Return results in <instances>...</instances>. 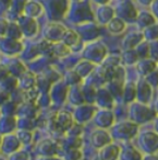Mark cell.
Here are the masks:
<instances>
[{"mask_svg": "<svg viewBox=\"0 0 158 160\" xmlns=\"http://www.w3.org/2000/svg\"><path fill=\"white\" fill-rule=\"evenodd\" d=\"M36 80L34 73H32L31 71H25L23 75H21L19 77V88L22 91H27V90L32 89L36 86Z\"/></svg>", "mask_w": 158, "mask_h": 160, "instance_id": "cell-6", "label": "cell"}, {"mask_svg": "<svg viewBox=\"0 0 158 160\" xmlns=\"http://www.w3.org/2000/svg\"><path fill=\"white\" fill-rule=\"evenodd\" d=\"M43 13H44V8L40 2L34 1V0H26V3H25L24 7V13L23 14L36 19L42 16Z\"/></svg>", "mask_w": 158, "mask_h": 160, "instance_id": "cell-5", "label": "cell"}, {"mask_svg": "<svg viewBox=\"0 0 158 160\" xmlns=\"http://www.w3.org/2000/svg\"><path fill=\"white\" fill-rule=\"evenodd\" d=\"M10 75H11V73H10L8 67L6 66L5 64H0V83L2 82L6 78L9 77Z\"/></svg>", "mask_w": 158, "mask_h": 160, "instance_id": "cell-17", "label": "cell"}, {"mask_svg": "<svg viewBox=\"0 0 158 160\" xmlns=\"http://www.w3.org/2000/svg\"><path fill=\"white\" fill-rule=\"evenodd\" d=\"M5 65L8 67L10 73H11L12 76H14V77L19 78L21 75H23V73L26 71V68H25L24 64H23L20 59H18V58H11V59Z\"/></svg>", "mask_w": 158, "mask_h": 160, "instance_id": "cell-8", "label": "cell"}, {"mask_svg": "<svg viewBox=\"0 0 158 160\" xmlns=\"http://www.w3.org/2000/svg\"><path fill=\"white\" fill-rule=\"evenodd\" d=\"M18 87H19V78L14 77L12 75H10L8 78H6L2 82L0 83V89L5 90V91L9 92V93L14 91Z\"/></svg>", "mask_w": 158, "mask_h": 160, "instance_id": "cell-11", "label": "cell"}, {"mask_svg": "<svg viewBox=\"0 0 158 160\" xmlns=\"http://www.w3.org/2000/svg\"><path fill=\"white\" fill-rule=\"evenodd\" d=\"M0 115H1V111H0Z\"/></svg>", "mask_w": 158, "mask_h": 160, "instance_id": "cell-23", "label": "cell"}, {"mask_svg": "<svg viewBox=\"0 0 158 160\" xmlns=\"http://www.w3.org/2000/svg\"><path fill=\"white\" fill-rule=\"evenodd\" d=\"M0 142H1V137H0Z\"/></svg>", "mask_w": 158, "mask_h": 160, "instance_id": "cell-22", "label": "cell"}, {"mask_svg": "<svg viewBox=\"0 0 158 160\" xmlns=\"http://www.w3.org/2000/svg\"><path fill=\"white\" fill-rule=\"evenodd\" d=\"M61 41L67 46H73V45L77 44V41H79V35H77L74 31H70V30H69V31L64 32Z\"/></svg>", "mask_w": 158, "mask_h": 160, "instance_id": "cell-14", "label": "cell"}, {"mask_svg": "<svg viewBox=\"0 0 158 160\" xmlns=\"http://www.w3.org/2000/svg\"><path fill=\"white\" fill-rule=\"evenodd\" d=\"M0 51L1 53L9 56H16L23 53L24 45L22 44L21 40H14V38L3 36L0 40Z\"/></svg>", "mask_w": 158, "mask_h": 160, "instance_id": "cell-2", "label": "cell"}, {"mask_svg": "<svg viewBox=\"0 0 158 160\" xmlns=\"http://www.w3.org/2000/svg\"><path fill=\"white\" fill-rule=\"evenodd\" d=\"M71 116L69 114H67V112H60V114H58L55 118L56 126L63 127V128H68L71 125Z\"/></svg>", "mask_w": 158, "mask_h": 160, "instance_id": "cell-13", "label": "cell"}, {"mask_svg": "<svg viewBox=\"0 0 158 160\" xmlns=\"http://www.w3.org/2000/svg\"><path fill=\"white\" fill-rule=\"evenodd\" d=\"M22 148V142H20L16 134H6L1 137V142H0V151L3 155L10 156L16 151L20 150Z\"/></svg>", "mask_w": 158, "mask_h": 160, "instance_id": "cell-1", "label": "cell"}, {"mask_svg": "<svg viewBox=\"0 0 158 160\" xmlns=\"http://www.w3.org/2000/svg\"><path fill=\"white\" fill-rule=\"evenodd\" d=\"M10 98H11V96H10L9 92L0 89V107H1L2 104H5L8 100H10Z\"/></svg>", "mask_w": 158, "mask_h": 160, "instance_id": "cell-20", "label": "cell"}, {"mask_svg": "<svg viewBox=\"0 0 158 160\" xmlns=\"http://www.w3.org/2000/svg\"><path fill=\"white\" fill-rule=\"evenodd\" d=\"M6 36L14 38V40H21V38L24 36L23 35L22 30H21V27L19 25V23L16 22V21H11V22H9Z\"/></svg>", "mask_w": 158, "mask_h": 160, "instance_id": "cell-10", "label": "cell"}, {"mask_svg": "<svg viewBox=\"0 0 158 160\" xmlns=\"http://www.w3.org/2000/svg\"><path fill=\"white\" fill-rule=\"evenodd\" d=\"M18 108H19L18 103L12 100V99H10L5 104H2L0 107V111H1V114H12V115H14L18 112Z\"/></svg>", "mask_w": 158, "mask_h": 160, "instance_id": "cell-12", "label": "cell"}, {"mask_svg": "<svg viewBox=\"0 0 158 160\" xmlns=\"http://www.w3.org/2000/svg\"><path fill=\"white\" fill-rule=\"evenodd\" d=\"M26 3V0H12L11 5L9 7V12L14 16L18 20L23 13H24V7Z\"/></svg>", "mask_w": 158, "mask_h": 160, "instance_id": "cell-9", "label": "cell"}, {"mask_svg": "<svg viewBox=\"0 0 158 160\" xmlns=\"http://www.w3.org/2000/svg\"><path fill=\"white\" fill-rule=\"evenodd\" d=\"M64 32V28L60 24H51L47 28L46 30V38H48L49 41L53 43H57L58 41H61L62 40V36H63Z\"/></svg>", "mask_w": 158, "mask_h": 160, "instance_id": "cell-7", "label": "cell"}, {"mask_svg": "<svg viewBox=\"0 0 158 160\" xmlns=\"http://www.w3.org/2000/svg\"><path fill=\"white\" fill-rule=\"evenodd\" d=\"M33 127H34L33 122H32L30 118L20 116L18 118V129H30V131H32Z\"/></svg>", "mask_w": 158, "mask_h": 160, "instance_id": "cell-16", "label": "cell"}, {"mask_svg": "<svg viewBox=\"0 0 158 160\" xmlns=\"http://www.w3.org/2000/svg\"><path fill=\"white\" fill-rule=\"evenodd\" d=\"M19 25L21 27V30L23 32V35L26 38H33L36 33H37L38 25L36 22L35 18H31L25 14H22L20 18L16 20Z\"/></svg>", "mask_w": 158, "mask_h": 160, "instance_id": "cell-3", "label": "cell"}, {"mask_svg": "<svg viewBox=\"0 0 158 160\" xmlns=\"http://www.w3.org/2000/svg\"><path fill=\"white\" fill-rule=\"evenodd\" d=\"M18 129V118L12 114L0 115V135L11 134Z\"/></svg>", "mask_w": 158, "mask_h": 160, "instance_id": "cell-4", "label": "cell"}, {"mask_svg": "<svg viewBox=\"0 0 158 160\" xmlns=\"http://www.w3.org/2000/svg\"><path fill=\"white\" fill-rule=\"evenodd\" d=\"M10 159H13V160H16V159H29V153L24 152V151H22L20 149V150L16 151V152H13L12 155L9 156Z\"/></svg>", "mask_w": 158, "mask_h": 160, "instance_id": "cell-18", "label": "cell"}, {"mask_svg": "<svg viewBox=\"0 0 158 160\" xmlns=\"http://www.w3.org/2000/svg\"><path fill=\"white\" fill-rule=\"evenodd\" d=\"M11 1L12 0H0V7L5 10L9 9L10 5H11Z\"/></svg>", "mask_w": 158, "mask_h": 160, "instance_id": "cell-21", "label": "cell"}, {"mask_svg": "<svg viewBox=\"0 0 158 160\" xmlns=\"http://www.w3.org/2000/svg\"><path fill=\"white\" fill-rule=\"evenodd\" d=\"M16 135H18L20 142H22V145L30 144L33 139V132L30 129H18Z\"/></svg>", "mask_w": 158, "mask_h": 160, "instance_id": "cell-15", "label": "cell"}, {"mask_svg": "<svg viewBox=\"0 0 158 160\" xmlns=\"http://www.w3.org/2000/svg\"><path fill=\"white\" fill-rule=\"evenodd\" d=\"M8 25H9V22H8L6 19L0 18V36H1V38L6 36V34H7Z\"/></svg>", "mask_w": 158, "mask_h": 160, "instance_id": "cell-19", "label": "cell"}]
</instances>
